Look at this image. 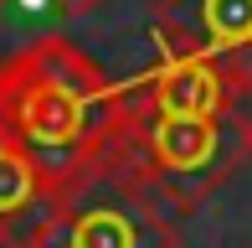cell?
<instances>
[{
  "instance_id": "1",
  "label": "cell",
  "mask_w": 252,
  "mask_h": 248,
  "mask_svg": "<svg viewBox=\"0 0 252 248\" xmlns=\"http://www.w3.org/2000/svg\"><path fill=\"white\" fill-rule=\"evenodd\" d=\"M144 114V83H113L67 37H41L0 62V129L47 176L52 207H72L113 165Z\"/></svg>"
},
{
  "instance_id": "2",
  "label": "cell",
  "mask_w": 252,
  "mask_h": 248,
  "mask_svg": "<svg viewBox=\"0 0 252 248\" xmlns=\"http://www.w3.org/2000/svg\"><path fill=\"white\" fill-rule=\"evenodd\" d=\"M159 52H196L221 67L232 98L252 93V0H155Z\"/></svg>"
},
{
  "instance_id": "3",
  "label": "cell",
  "mask_w": 252,
  "mask_h": 248,
  "mask_svg": "<svg viewBox=\"0 0 252 248\" xmlns=\"http://www.w3.org/2000/svg\"><path fill=\"white\" fill-rule=\"evenodd\" d=\"M36 248H180L170 212L155 197L119 191L113 202L52 207L31 233Z\"/></svg>"
},
{
  "instance_id": "4",
  "label": "cell",
  "mask_w": 252,
  "mask_h": 248,
  "mask_svg": "<svg viewBox=\"0 0 252 248\" xmlns=\"http://www.w3.org/2000/svg\"><path fill=\"white\" fill-rule=\"evenodd\" d=\"M144 83V104L155 114H186V119H232L237 98L226 88L221 67L196 52H159L155 73L139 78Z\"/></svg>"
},
{
  "instance_id": "5",
  "label": "cell",
  "mask_w": 252,
  "mask_h": 248,
  "mask_svg": "<svg viewBox=\"0 0 252 248\" xmlns=\"http://www.w3.org/2000/svg\"><path fill=\"white\" fill-rule=\"evenodd\" d=\"M31 207H47L52 212L47 176H41L36 161H31L5 129H0V228H10L16 217H26Z\"/></svg>"
},
{
  "instance_id": "6",
  "label": "cell",
  "mask_w": 252,
  "mask_h": 248,
  "mask_svg": "<svg viewBox=\"0 0 252 248\" xmlns=\"http://www.w3.org/2000/svg\"><path fill=\"white\" fill-rule=\"evenodd\" d=\"M226 124H232V145H237V161H252V109H237V114L232 119H226Z\"/></svg>"
},
{
  "instance_id": "7",
  "label": "cell",
  "mask_w": 252,
  "mask_h": 248,
  "mask_svg": "<svg viewBox=\"0 0 252 248\" xmlns=\"http://www.w3.org/2000/svg\"><path fill=\"white\" fill-rule=\"evenodd\" d=\"M98 5H103V0H52V10L62 21H83V16H93Z\"/></svg>"
},
{
  "instance_id": "8",
  "label": "cell",
  "mask_w": 252,
  "mask_h": 248,
  "mask_svg": "<svg viewBox=\"0 0 252 248\" xmlns=\"http://www.w3.org/2000/svg\"><path fill=\"white\" fill-rule=\"evenodd\" d=\"M0 248H36V243H31V238H16L10 228H0Z\"/></svg>"
},
{
  "instance_id": "9",
  "label": "cell",
  "mask_w": 252,
  "mask_h": 248,
  "mask_svg": "<svg viewBox=\"0 0 252 248\" xmlns=\"http://www.w3.org/2000/svg\"><path fill=\"white\" fill-rule=\"evenodd\" d=\"M0 5H5V0H0Z\"/></svg>"
}]
</instances>
